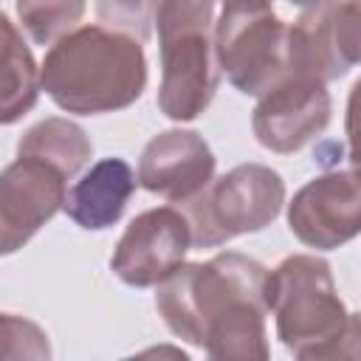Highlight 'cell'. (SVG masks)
Wrapping results in <instances>:
<instances>
[{
	"label": "cell",
	"instance_id": "cell-1",
	"mask_svg": "<svg viewBox=\"0 0 361 361\" xmlns=\"http://www.w3.org/2000/svg\"><path fill=\"white\" fill-rule=\"evenodd\" d=\"M265 276L268 268L240 251L178 265L158 282L155 307L183 341L220 361H265Z\"/></svg>",
	"mask_w": 361,
	"mask_h": 361
},
{
	"label": "cell",
	"instance_id": "cell-2",
	"mask_svg": "<svg viewBox=\"0 0 361 361\" xmlns=\"http://www.w3.org/2000/svg\"><path fill=\"white\" fill-rule=\"evenodd\" d=\"M42 90L56 107L99 116L130 107L147 87L141 39L107 25H82L51 45L39 68Z\"/></svg>",
	"mask_w": 361,
	"mask_h": 361
},
{
	"label": "cell",
	"instance_id": "cell-3",
	"mask_svg": "<svg viewBox=\"0 0 361 361\" xmlns=\"http://www.w3.org/2000/svg\"><path fill=\"white\" fill-rule=\"evenodd\" d=\"M161 85L158 107L172 121H195L214 99V0H158L155 8Z\"/></svg>",
	"mask_w": 361,
	"mask_h": 361
},
{
	"label": "cell",
	"instance_id": "cell-4",
	"mask_svg": "<svg viewBox=\"0 0 361 361\" xmlns=\"http://www.w3.org/2000/svg\"><path fill=\"white\" fill-rule=\"evenodd\" d=\"M265 302L279 341L296 358H330L350 319L330 262L316 254H290L268 271Z\"/></svg>",
	"mask_w": 361,
	"mask_h": 361
},
{
	"label": "cell",
	"instance_id": "cell-5",
	"mask_svg": "<svg viewBox=\"0 0 361 361\" xmlns=\"http://www.w3.org/2000/svg\"><path fill=\"white\" fill-rule=\"evenodd\" d=\"M214 56L245 96H262L288 76V23L274 0H223L214 23Z\"/></svg>",
	"mask_w": 361,
	"mask_h": 361
},
{
	"label": "cell",
	"instance_id": "cell-6",
	"mask_svg": "<svg viewBox=\"0 0 361 361\" xmlns=\"http://www.w3.org/2000/svg\"><path fill=\"white\" fill-rule=\"evenodd\" d=\"M285 203V180L265 164H240L183 203L197 248L223 245L271 226Z\"/></svg>",
	"mask_w": 361,
	"mask_h": 361
},
{
	"label": "cell",
	"instance_id": "cell-7",
	"mask_svg": "<svg viewBox=\"0 0 361 361\" xmlns=\"http://www.w3.org/2000/svg\"><path fill=\"white\" fill-rule=\"evenodd\" d=\"M290 234L316 251H333L361 234V169H333L307 180L288 203Z\"/></svg>",
	"mask_w": 361,
	"mask_h": 361
},
{
	"label": "cell",
	"instance_id": "cell-8",
	"mask_svg": "<svg viewBox=\"0 0 361 361\" xmlns=\"http://www.w3.org/2000/svg\"><path fill=\"white\" fill-rule=\"evenodd\" d=\"M192 243V223L180 209H147L135 214L118 237L110 268L124 285L149 288L183 265Z\"/></svg>",
	"mask_w": 361,
	"mask_h": 361
},
{
	"label": "cell",
	"instance_id": "cell-9",
	"mask_svg": "<svg viewBox=\"0 0 361 361\" xmlns=\"http://www.w3.org/2000/svg\"><path fill=\"white\" fill-rule=\"evenodd\" d=\"M330 113L333 99L327 93V82L305 73H288L259 96L251 130L265 149L288 155L322 135L330 124Z\"/></svg>",
	"mask_w": 361,
	"mask_h": 361
},
{
	"label": "cell",
	"instance_id": "cell-10",
	"mask_svg": "<svg viewBox=\"0 0 361 361\" xmlns=\"http://www.w3.org/2000/svg\"><path fill=\"white\" fill-rule=\"evenodd\" d=\"M68 178L28 155H17L0 175V251L23 248L59 209H65Z\"/></svg>",
	"mask_w": 361,
	"mask_h": 361
},
{
	"label": "cell",
	"instance_id": "cell-11",
	"mask_svg": "<svg viewBox=\"0 0 361 361\" xmlns=\"http://www.w3.org/2000/svg\"><path fill=\"white\" fill-rule=\"evenodd\" d=\"M214 152L195 130H164L147 141L138 183L172 203H189L214 180Z\"/></svg>",
	"mask_w": 361,
	"mask_h": 361
},
{
	"label": "cell",
	"instance_id": "cell-12",
	"mask_svg": "<svg viewBox=\"0 0 361 361\" xmlns=\"http://www.w3.org/2000/svg\"><path fill=\"white\" fill-rule=\"evenodd\" d=\"M135 183L138 178L124 158H102L68 189L62 212L87 231L110 228L121 220Z\"/></svg>",
	"mask_w": 361,
	"mask_h": 361
},
{
	"label": "cell",
	"instance_id": "cell-13",
	"mask_svg": "<svg viewBox=\"0 0 361 361\" xmlns=\"http://www.w3.org/2000/svg\"><path fill=\"white\" fill-rule=\"evenodd\" d=\"M347 71L350 68L341 62L333 39V0L305 8L296 23L288 25V73L330 82Z\"/></svg>",
	"mask_w": 361,
	"mask_h": 361
},
{
	"label": "cell",
	"instance_id": "cell-14",
	"mask_svg": "<svg viewBox=\"0 0 361 361\" xmlns=\"http://www.w3.org/2000/svg\"><path fill=\"white\" fill-rule=\"evenodd\" d=\"M17 155L39 158L51 166H56L68 180L82 172V166L93 155V144L87 133L71 121V118H45L25 130V135L17 141Z\"/></svg>",
	"mask_w": 361,
	"mask_h": 361
},
{
	"label": "cell",
	"instance_id": "cell-15",
	"mask_svg": "<svg viewBox=\"0 0 361 361\" xmlns=\"http://www.w3.org/2000/svg\"><path fill=\"white\" fill-rule=\"evenodd\" d=\"M0 23H3V102H0V121L3 124H14L17 118H23L37 104V96L42 90V79H39V71L34 65V56H31L25 39L20 37V31L14 28L8 14H3Z\"/></svg>",
	"mask_w": 361,
	"mask_h": 361
},
{
	"label": "cell",
	"instance_id": "cell-16",
	"mask_svg": "<svg viewBox=\"0 0 361 361\" xmlns=\"http://www.w3.org/2000/svg\"><path fill=\"white\" fill-rule=\"evenodd\" d=\"M85 6V0H17V17L37 45H51L73 31Z\"/></svg>",
	"mask_w": 361,
	"mask_h": 361
},
{
	"label": "cell",
	"instance_id": "cell-17",
	"mask_svg": "<svg viewBox=\"0 0 361 361\" xmlns=\"http://www.w3.org/2000/svg\"><path fill=\"white\" fill-rule=\"evenodd\" d=\"M158 0H96V14L107 28L147 39L155 23Z\"/></svg>",
	"mask_w": 361,
	"mask_h": 361
},
{
	"label": "cell",
	"instance_id": "cell-18",
	"mask_svg": "<svg viewBox=\"0 0 361 361\" xmlns=\"http://www.w3.org/2000/svg\"><path fill=\"white\" fill-rule=\"evenodd\" d=\"M333 39L347 68L361 62V0H333Z\"/></svg>",
	"mask_w": 361,
	"mask_h": 361
},
{
	"label": "cell",
	"instance_id": "cell-19",
	"mask_svg": "<svg viewBox=\"0 0 361 361\" xmlns=\"http://www.w3.org/2000/svg\"><path fill=\"white\" fill-rule=\"evenodd\" d=\"M14 338H23V358H51L48 336L28 319H17L14 313H3V355L20 358L14 350Z\"/></svg>",
	"mask_w": 361,
	"mask_h": 361
},
{
	"label": "cell",
	"instance_id": "cell-20",
	"mask_svg": "<svg viewBox=\"0 0 361 361\" xmlns=\"http://www.w3.org/2000/svg\"><path fill=\"white\" fill-rule=\"evenodd\" d=\"M344 133H347V152H350V164L361 169V76L353 82L350 96H347Z\"/></svg>",
	"mask_w": 361,
	"mask_h": 361
},
{
	"label": "cell",
	"instance_id": "cell-21",
	"mask_svg": "<svg viewBox=\"0 0 361 361\" xmlns=\"http://www.w3.org/2000/svg\"><path fill=\"white\" fill-rule=\"evenodd\" d=\"M330 358H361V313H350L341 338L330 350Z\"/></svg>",
	"mask_w": 361,
	"mask_h": 361
},
{
	"label": "cell",
	"instance_id": "cell-22",
	"mask_svg": "<svg viewBox=\"0 0 361 361\" xmlns=\"http://www.w3.org/2000/svg\"><path fill=\"white\" fill-rule=\"evenodd\" d=\"M290 6H299V8H310V6H319V3H324V0H288Z\"/></svg>",
	"mask_w": 361,
	"mask_h": 361
}]
</instances>
